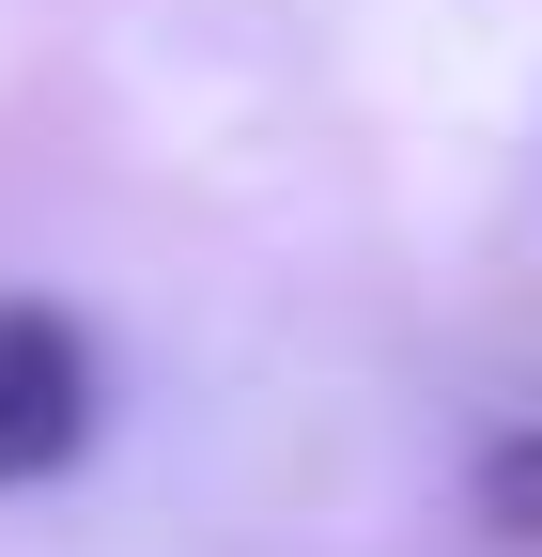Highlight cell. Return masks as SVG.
Returning a JSON list of instances; mask_svg holds the SVG:
<instances>
[{
	"instance_id": "obj_1",
	"label": "cell",
	"mask_w": 542,
	"mask_h": 557,
	"mask_svg": "<svg viewBox=\"0 0 542 557\" xmlns=\"http://www.w3.org/2000/svg\"><path fill=\"white\" fill-rule=\"evenodd\" d=\"M94 449V341L47 295H0V496H32Z\"/></svg>"
},
{
	"instance_id": "obj_2",
	"label": "cell",
	"mask_w": 542,
	"mask_h": 557,
	"mask_svg": "<svg viewBox=\"0 0 542 557\" xmlns=\"http://www.w3.org/2000/svg\"><path fill=\"white\" fill-rule=\"evenodd\" d=\"M481 527H512V542H542V434H512V449L481 465Z\"/></svg>"
}]
</instances>
